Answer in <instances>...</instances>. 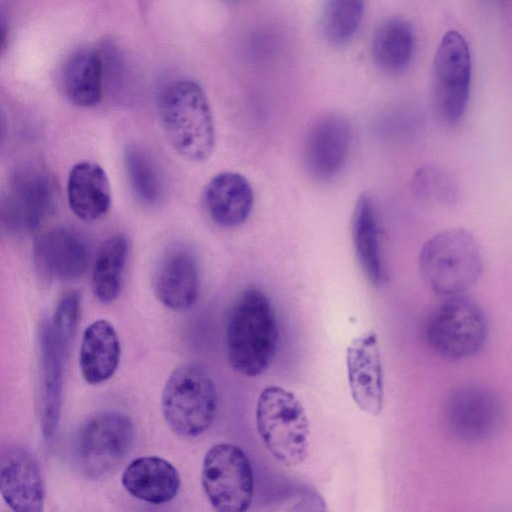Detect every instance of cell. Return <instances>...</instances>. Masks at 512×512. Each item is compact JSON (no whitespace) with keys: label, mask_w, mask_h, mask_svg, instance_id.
I'll list each match as a JSON object with an SVG mask.
<instances>
[{"label":"cell","mask_w":512,"mask_h":512,"mask_svg":"<svg viewBox=\"0 0 512 512\" xmlns=\"http://www.w3.org/2000/svg\"><path fill=\"white\" fill-rule=\"evenodd\" d=\"M365 0H323L319 28L325 41L334 47L348 45L363 21Z\"/></svg>","instance_id":"cell-27"},{"label":"cell","mask_w":512,"mask_h":512,"mask_svg":"<svg viewBox=\"0 0 512 512\" xmlns=\"http://www.w3.org/2000/svg\"><path fill=\"white\" fill-rule=\"evenodd\" d=\"M351 237L358 264L367 280L379 286L385 279L378 219L372 199L361 194L354 205Z\"/></svg>","instance_id":"cell-23"},{"label":"cell","mask_w":512,"mask_h":512,"mask_svg":"<svg viewBox=\"0 0 512 512\" xmlns=\"http://www.w3.org/2000/svg\"><path fill=\"white\" fill-rule=\"evenodd\" d=\"M40 345V418L45 440L53 439L60 421L63 395L64 353L53 336L50 323L39 331Z\"/></svg>","instance_id":"cell-18"},{"label":"cell","mask_w":512,"mask_h":512,"mask_svg":"<svg viewBox=\"0 0 512 512\" xmlns=\"http://www.w3.org/2000/svg\"><path fill=\"white\" fill-rule=\"evenodd\" d=\"M444 428L454 439L479 443L492 438L504 423L502 398L482 384H463L446 395L442 405Z\"/></svg>","instance_id":"cell-8"},{"label":"cell","mask_w":512,"mask_h":512,"mask_svg":"<svg viewBox=\"0 0 512 512\" xmlns=\"http://www.w3.org/2000/svg\"><path fill=\"white\" fill-rule=\"evenodd\" d=\"M209 218L218 226L234 228L247 221L254 205V192L240 173L224 171L213 176L203 191Z\"/></svg>","instance_id":"cell-17"},{"label":"cell","mask_w":512,"mask_h":512,"mask_svg":"<svg viewBox=\"0 0 512 512\" xmlns=\"http://www.w3.org/2000/svg\"><path fill=\"white\" fill-rule=\"evenodd\" d=\"M57 190L44 170L25 167L17 170L1 198L3 226L14 234L36 230L55 211Z\"/></svg>","instance_id":"cell-11"},{"label":"cell","mask_w":512,"mask_h":512,"mask_svg":"<svg viewBox=\"0 0 512 512\" xmlns=\"http://www.w3.org/2000/svg\"><path fill=\"white\" fill-rule=\"evenodd\" d=\"M226 354L237 373L256 377L271 365L278 327L268 297L258 288L245 289L234 303L226 327Z\"/></svg>","instance_id":"cell-1"},{"label":"cell","mask_w":512,"mask_h":512,"mask_svg":"<svg viewBox=\"0 0 512 512\" xmlns=\"http://www.w3.org/2000/svg\"><path fill=\"white\" fill-rule=\"evenodd\" d=\"M128 255V241L115 234L99 247L92 264V287L103 303L113 302L119 295Z\"/></svg>","instance_id":"cell-25"},{"label":"cell","mask_w":512,"mask_h":512,"mask_svg":"<svg viewBox=\"0 0 512 512\" xmlns=\"http://www.w3.org/2000/svg\"><path fill=\"white\" fill-rule=\"evenodd\" d=\"M67 197L71 211L84 221H94L107 213L111 188L105 170L92 161H81L70 170Z\"/></svg>","instance_id":"cell-20"},{"label":"cell","mask_w":512,"mask_h":512,"mask_svg":"<svg viewBox=\"0 0 512 512\" xmlns=\"http://www.w3.org/2000/svg\"><path fill=\"white\" fill-rule=\"evenodd\" d=\"M177 469L158 456H142L132 460L122 474V485L133 497L159 505L173 500L180 489Z\"/></svg>","instance_id":"cell-19"},{"label":"cell","mask_w":512,"mask_h":512,"mask_svg":"<svg viewBox=\"0 0 512 512\" xmlns=\"http://www.w3.org/2000/svg\"><path fill=\"white\" fill-rule=\"evenodd\" d=\"M424 335L428 346L448 360L477 354L488 337V319L483 308L466 296L445 298L429 315Z\"/></svg>","instance_id":"cell-7"},{"label":"cell","mask_w":512,"mask_h":512,"mask_svg":"<svg viewBox=\"0 0 512 512\" xmlns=\"http://www.w3.org/2000/svg\"><path fill=\"white\" fill-rule=\"evenodd\" d=\"M81 308L78 291L66 292L58 301L50 323L52 333L63 353H67L75 335Z\"/></svg>","instance_id":"cell-29"},{"label":"cell","mask_w":512,"mask_h":512,"mask_svg":"<svg viewBox=\"0 0 512 512\" xmlns=\"http://www.w3.org/2000/svg\"><path fill=\"white\" fill-rule=\"evenodd\" d=\"M258 434L274 459L287 467L303 463L308 456L310 424L300 400L291 391L268 386L256 405Z\"/></svg>","instance_id":"cell-4"},{"label":"cell","mask_w":512,"mask_h":512,"mask_svg":"<svg viewBox=\"0 0 512 512\" xmlns=\"http://www.w3.org/2000/svg\"><path fill=\"white\" fill-rule=\"evenodd\" d=\"M203 490L220 512H244L253 499L254 476L247 454L237 445L218 443L206 452L201 471Z\"/></svg>","instance_id":"cell-9"},{"label":"cell","mask_w":512,"mask_h":512,"mask_svg":"<svg viewBox=\"0 0 512 512\" xmlns=\"http://www.w3.org/2000/svg\"><path fill=\"white\" fill-rule=\"evenodd\" d=\"M415 47L413 25L405 18L390 17L374 30L371 38L372 61L381 72L395 76L409 67Z\"/></svg>","instance_id":"cell-22"},{"label":"cell","mask_w":512,"mask_h":512,"mask_svg":"<svg viewBox=\"0 0 512 512\" xmlns=\"http://www.w3.org/2000/svg\"><path fill=\"white\" fill-rule=\"evenodd\" d=\"M85 238L73 227L55 226L43 231L34 243V260L40 274L50 280L73 281L89 266Z\"/></svg>","instance_id":"cell-14"},{"label":"cell","mask_w":512,"mask_h":512,"mask_svg":"<svg viewBox=\"0 0 512 512\" xmlns=\"http://www.w3.org/2000/svg\"><path fill=\"white\" fill-rule=\"evenodd\" d=\"M352 147V129L348 120L335 113L314 120L306 132L302 160L313 180L329 182L344 170Z\"/></svg>","instance_id":"cell-12"},{"label":"cell","mask_w":512,"mask_h":512,"mask_svg":"<svg viewBox=\"0 0 512 512\" xmlns=\"http://www.w3.org/2000/svg\"><path fill=\"white\" fill-rule=\"evenodd\" d=\"M103 59L95 50L75 52L62 71L66 97L78 107H92L102 98Z\"/></svg>","instance_id":"cell-24"},{"label":"cell","mask_w":512,"mask_h":512,"mask_svg":"<svg viewBox=\"0 0 512 512\" xmlns=\"http://www.w3.org/2000/svg\"><path fill=\"white\" fill-rule=\"evenodd\" d=\"M120 356V341L111 323L98 319L86 327L80 345L79 365L87 383L96 385L110 379L118 368Z\"/></svg>","instance_id":"cell-21"},{"label":"cell","mask_w":512,"mask_h":512,"mask_svg":"<svg viewBox=\"0 0 512 512\" xmlns=\"http://www.w3.org/2000/svg\"><path fill=\"white\" fill-rule=\"evenodd\" d=\"M472 79L471 53L466 39L455 30L442 37L432 67V96L438 116L458 123L467 109Z\"/></svg>","instance_id":"cell-10"},{"label":"cell","mask_w":512,"mask_h":512,"mask_svg":"<svg viewBox=\"0 0 512 512\" xmlns=\"http://www.w3.org/2000/svg\"><path fill=\"white\" fill-rule=\"evenodd\" d=\"M152 285L157 299L176 312L189 310L199 295V268L193 252L185 246L168 248L157 261Z\"/></svg>","instance_id":"cell-16"},{"label":"cell","mask_w":512,"mask_h":512,"mask_svg":"<svg viewBox=\"0 0 512 512\" xmlns=\"http://www.w3.org/2000/svg\"><path fill=\"white\" fill-rule=\"evenodd\" d=\"M164 133L183 158L201 162L212 153L215 125L208 99L194 81L178 80L167 85L159 98Z\"/></svg>","instance_id":"cell-2"},{"label":"cell","mask_w":512,"mask_h":512,"mask_svg":"<svg viewBox=\"0 0 512 512\" xmlns=\"http://www.w3.org/2000/svg\"><path fill=\"white\" fill-rule=\"evenodd\" d=\"M419 271L435 294L444 298L462 296L481 277L483 257L480 247L464 228L443 230L423 245Z\"/></svg>","instance_id":"cell-3"},{"label":"cell","mask_w":512,"mask_h":512,"mask_svg":"<svg viewBox=\"0 0 512 512\" xmlns=\"http://www.w3.org/2000/svg\"><path fill=\"white\" fill-rule=\"evenodd\" d=\"M161 409L166 423L177 435H201L213 424L217 412L212 379L194 364L175 368L164 385Z\"/></svg>","instance_id":"cell-5"},{"label":"cell","mask_w":512,"mask_h":512,"mask_svg":"<svg viewBox=\"0 0 512 512\" xmlns=\"http://www.w3.org/2000/svg\"><path fill=\"white\" fill-rule=\"evenodd\" d=\"M0 491L14 511L41 512L45 486L35 457L24 447L7 445L0 456Z\"/></svg>","instance_id":"cell-15"},{"label":"cell","mask_w":512,"mask_h":512,"mask_svg":"<svg viewBox=\"0 0 512 512\" xmlns=\"http://www.w3.org/2000/svg\"><path fill=\"white\" fill-rule=\"evenodd\" d=\"M124 166L137 201L146 207L159 204L164 194V182L150 152L140 144H128L124 150Z\"/></svg>","instance_id":"cell-26"},{"label":"cell","mask_w":512,"mask_h":512,"mask_svg":"<svg viewBox=\"0 0 512 512\" xmlns=\"http://www.w3.org/2000/svg\"><path fill=\"white\" fill-rule=\"evenodd\" d=\"M350 393L360 410L378 416L383 408L384 387L377 335L366 331L354 338L346 352Z\"/></svg>","instance_id":"cell-13"},{"label":"cell","mask_w":512,"mask_h":512,"mask_svg":"<svg viewBox=\"0 0 512 512\" xmlns=\"http://www.w3.org/2000/svg\"><path fill=\"white\" fill-rule=\"evenodd\" d=\"M135 427L117 411L97 413L78 428L72 442V458L85 476L98 479L113 472L131 452Z\"/></svg>","instance_id":"cell-6"},{"label":"cell","mask_w":512,"mask_h":512,"mask_svg":"<svg viewBox=\"0 0 512 512\" xmlns=\"http://www.w3.org/2000/svg\"><path fill=\"white\" fill-rule=\"evenodd\" d=\"M413 188L418 196L437 204L452 205L459 197L455 179L438 166L419 169L413 179Z\"/></svg>","instance_id":"cell-28"},{"label":"cell","mask_w":512,"mask_h":512,"mask_svg":"<svg viewBox=\"0 0 512 512\" xmlns=\"http://www.w3.org/2000/svg\"><path fill=\"white\" fill-rule=\"evenodd\" d=\"M234 1H237V0H234Z\"/></svg>","instance_id":"cell-30"}]
</instances>
